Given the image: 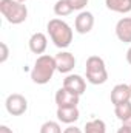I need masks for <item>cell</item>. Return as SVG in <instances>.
I'll use <instances>...</instances> for the list:
<instances>
[{"label":"cell","instance_id":"cell-1","mask_svg":"<svg viewBox=\"0 0 131 133\" xmlns=\"http://www.w3.org/2000/svg\"><path fill=\"white\" fill-rule=\"evenodd\" d=\"M56 71H57L56 59L49 54H42L34 62V66L31 70V79L37 85H45L53 79Z\"/></svg>","mask_w":131,"mask_h":133},{"label":"cell","instance_id":"cell-2","mask_svg":"<svg viewBox=\"0 0 131 133\" xmlns=\"http://www.w3.org/2000/svg\"><path fill=\"white\" fill-rule=\"evenodd\" d=\"M48 34L57 48H68L72 42V30L62 19H51L46 25Z\"/></svg>","mask_w":131,"mask_h":133},{"label":"cell","instance_id":"cell-3","mask_svg":"<svg viewBox=\"0 0 131 133\" xmlns=\"http://www.w3.org/2000/svg\"><path fill=\"white\" fill-rule=\"evenodd\" d=\"M0 12L11 25H20L28 19V8L17 0H0Z\"/></svg>","mask_w":131,"mask_h":133},{"label":"cell","instance_id":"cell-4","mask_svg":"<svg viewBox=\"0 0 131 133\" xmlns=\"http://www.w3.org/2000/svg\"><path fill=\"white\" fill-rule=\"evenodd\" d=\"M85 73H86V81L93 85H102L108 81V71H106L105 61L99 56H90L86 59Z\"/></svg>","mask_w":131,"mask_h":133},{"label":"cell","instance_id":"cell-5","mask_svg":"<svg viewBox=\"0 0 131 133\" xmlns=\"http://www.w3.org/2000/svg\"><path fill=\"white\" fill-rule=\"evenodd\" d=\"M5 107H6V111L12 116H22L26 110H28V101L23 95H19V93H12L9 95L6 101H5Z\"/></svg>","mask_w":131,"mask_h":133},{"label":"cell","instance_id":"cell-6","mask_svg":"<svg viewBox=\"0 0 131 133\" xmlns=\"http://www.w3.org/2000/svg\"><path fill=\"white\" fill-rule=\"evenodd\" d=\"M54 101H56L57 107H77V104L80 101V96L77 93L65 88V87H62V88H59L56 91Z\"/></svg>","mask_w":131,"mask_h":133},{"label":"cell","instance_id":"cell-7","mask_svg":"<svg viewBox=\"0 0 131 133\" xmlns=\"http://www.w3.org/2000/svg\"><path fill=\"white\" fill-rule=\"evenodd\" d=\"M56 59V65H57V71L63 73V74H69L74 66H76V57L72 53L69 51H60L54 56Z\"/></svg>","mask_w":131,"mask_h":133},{"label":"cell","instance_id":"cell-8","mask_svg":"<svg viewBox=\"0 0 131 133\" xmlns=\"http://www.w3.org/2000/svg\"><path fill=\"white\" fill-rule=\"evenodd\" d=\"M94 26V16L90 11H80L74 20V28L79 34H88Z\"/></svg>","mask_w":131,"mask_h":133},{"label":"cell","instance_id":"cell-9","mask_svg":"<svg viewBox=\"0 0 131 133\" xmlns=\"http://www.w3.org/2000/svg\"><path fill=\"white\" fill-rule=\"evenodd\" d=\"M111 104L116 107V105H120V104H125V102H130L131 99V87L128 84H117L114 85V88L111 90Z\"/></svg>","mask_w":131,"mask_h":133},{"label":"cell","instance_id":"cell-10","mask_svg":"<svg viewBox=\"0 0 131 133\" xmlns=\"http://www.w3.org/2000/svg\"><path fill=\"white\" fill-rule=\"evenodd\" d=\"M62 87H65L68 90L77 93L79 96H82L85 93V90H86V82H85V79L80 74H66Z\"/></svg>","mask_w":131,"mask_h":133},{"label":"cell","instance_id":"cell-11","mask_svg":"<svg viewBox=\"0 0 131 133\" xmlns=\"http://www.w3.org/2000/svg\"><path fill=\"white\" fill-rule=\"evenodd\" d=\"M28 45H30V50H31V53L42 56V54L46 51V48H48V37H46L43 33L37 31V33H34L33 36L30 37V40H28Z\"/></svg>","mask_w":131,"mask_h":133},{"label":"cell","instance_id":"cell-12","mask_svg":"<svg viewBox=\"0 0 131 133\" xmlns=\"http://www.w3.org/2000/svg\"><path fill=\"white\" fill-rule=\"evenodd\" d=\"M57 119L63 124H72L80 118V111L77 107H57Z\"/></svg>","mask_w":131,"mask_h":133},{"label":"cell","instance_id":"cell-13","mask_svg":"<svg viewBox=\"0 0 131 133\" xmlns=\"http://www.w3.org/2000/svg\"><path fill=\"white\" fill-rule=\"evenodd\" d=\"M116 36L120 42L131 43V17H123L116 23Z\"/></svg>","mask_w":131,"mask_h":133},{"label":"cell","instance_id":"cell-14","mask_svg":"<svg viewBox=\"0 0 131 133\" xmlns=\"http://www.w3.org/2000/svg\"><path fill=\"white\" fill-rule=\"evenodd\" d=\"M105 5L110 11L119 14H128L131 11V0H105Z\"/></svg>","mask_w":131,"mask_h":133},{"label":"cell","instance_id":"cell-15","mask_svg":"<svg viewBox=\"0 0 131 133\" xmlns=\"http://www.w3.org/2000/svg\"><path fill=\"white\" fill-rule=\"evenodd\" d=\"M74 11L72 5L69 3V0H57L54 5V14L59 17H66Z\"/></svg>","mask_w":131,"mask_h":133},{"label":"cell","instance_id":"cell-16","mask_svg":"<svg viewBox=\"0 0 131 133\" xmlns=\"http://www.w3.org/2000/svg\"><path fill=\"white\" fill-rule=\"evenodd\" d=\"M83 133H106V124L102 119L88 121L83 129Z\"/></svg>","mask_w":131,"mask_h":133},{"label":"cell","instance_id":"cell-17","mask_svg":"<svg viewBox=\"0 0 131 133\" xmlns=\"http://www.w3.org/2000/svg\"><path fill=\"white\" fill-rule=\"evenodd\" d=\"M114 115L119 121H125L127 118L131 116V102H125V104H120V105H116L114 107Z\"/></svg>","mask_w":131,"mask_h":133},{"label":"cell","instance_id":"cell-18","mask_svg":"<svg viewBox=\"0 0 131 133\" xmlns=\"http://www.w3.org/2000/svg\"><path fill=\"white\" fill-rule=\"evenodd\" d=\"M40 133H63V132H62V127L57 121H46V122L42 124Z\"/></svg>","mask_w":131,"mask_h":133},{"label":"cell","instance_id":"cell-19","mask_svg":"<svg viewBox=\"0 0 131 133\" xmlns=\"http://www.w3.org/2000/svg\"><path fill=\"white\" fill-rule=\"evenodd\" d=\"M0 50H2L0 64H5V62L8 61V57H9V48H8V45H6L5 42H2V43H0Z\"/></svg>","mask_w":131,"mask_h":133},{"label":"cell","instance_id":"cell-20","mask_svg":"<svg viewBox=\"0 0 131 133\" xmlns=\"http://www.w3.org/2000/svg\"><path fill=\"white\" fill-rule=\"evenodd\" d=\"M69 3L72 5L74 11H83V8L88 5V0H69Z\"/></svg>","mask_w":131,"mask_h":133},{"label":"cell","instance_id":"cell-21","mask_svg":"<svg viewBox=\"0 0 131 133\" xmlns=\"http://www.w3.org/2000/svg\"><path fill=\"white\" fill-rule=\"evenodd\" d=\"M63 133H83L79 127H76V125H68L65 130H63Z\"/></svg>","mask_w":131,"mask_h":133},{"label":"cell","instance_id":"cell-22","mask_svg":"<svg viewBox=\"0 0 131 133\" xmlns=\"http://www.w3.org/2000/svg\"><path fill=\"white\" fill-rule=\"evenodd\" d=\"M117 133H131V127L125 125V124H122V127L117 130Z\"/></svg>","mask_w":131,"mask_h":133},{"label":"cell","instance_id":"cell-23","mask_svg":"<svg viewBox=\"0 0 131 133\" xmlns=\"http://www.w3.org/2000/svg\"><path fill=\"white\" fill-rule=\"evenodd\" d=\"M0 133H12V130L8 125H0Z\"/></svg>","mask_w":131,"mask_h":133},{"label":"cell","instance_id":"cell-24","mask_svg":"<svg viewBox=\"0 0 131 133\" xmlns=\"http://www.w3.org/2000/svg\"><path fill=\"white\" fill-rule=\"evenodd\" d=\"M127 62L131 65V46L128 48V51H127Z\"/></svg>","mask_w":131,"mask_h":133},{"label":"cell","instance_id":"cell-25","mask_svg":"<svg viewBox=\"0 0 131 133\" xmlns=\"http://www.w3.org/2000/svg\"><path fill=\"white\" fill-rule=\"evenodd\" d=\"M122 124H125V125H128V127H131V116H130V118H127V119H125V121H123Z\"/></svg>","mask_w":131,"mask_h":133},{"label":"cell","instance_id":"cell-26","mask_svg":"<svg viewBox=\"0 0 131 133\" xmlns=\"http://www.w3.org/2000/svg\"><path fill=\"white\" fill-rule=\"evenodd\" d=\"M17 2H20V3H25V2H26V0H17Z\"/></svg>","mask_w":131,"mask_h":133},{"label":"cell","instance_id":"cell-27","mask_svg":"<svg viewBox=\"0 0 131 133\" xmlns=\"http://www.w3.org/2000/svg\"><path fill=\"white\" fill-rule=\"evenodd\" d=\"M130 87H131V84H130Z\"/></svg>","mask_w":131,"mask_h":133}]
</instances>
